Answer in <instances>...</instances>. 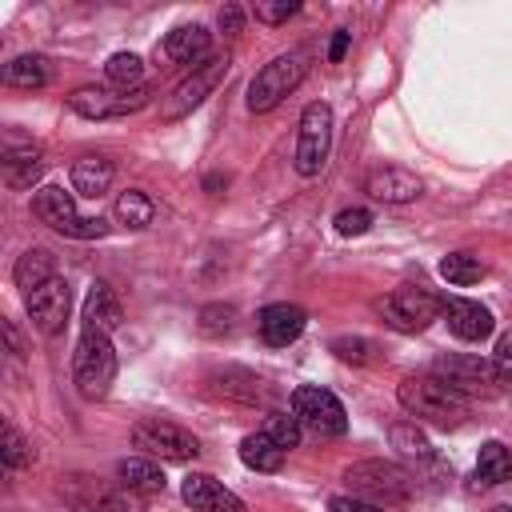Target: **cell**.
<instances>
[{
	"label": "cell",
	"mask_w": 512,
	"mask_h": 512,
	"mask_svg": "<svg viewBox=\"0 0 512 512\" xmlns=\"http://www.w3.org/2000/svg\"><path fill=\"white\" fill-rule=\"evenodd\" d=\"M396 400L412 420H424L436 428H460L468 420V396L448 388L440 376H404L396 388Z\"/></svg>",
	"instance_id": "cell-1"
},
{
	"label": "cell",
	"mask_w": 512,
	"mask_h": 512,
	"mask_svg": "<svg viewBox=\"0 0 512 512\" xmlns=\"http://www.w3.org/2000/svg\"><path fill=\"white\" fill-rule=\"evenodd\" d=\"M116 380V352L112 336L100 328H84L72 352V384L84 400H104Z\"/></svg>",
	"instance_id": "cell-2"
},
{
	"label": "cell",
	"mask_w": 512,
	"mask_h": 512,
	"mask_svg": "<svg viewBox=\"0 0 512 512\" xmlns=\"http://www.w3.org/2000/svg\"><path fill=\"white\" fill-rule=\"evenodd\" d=\"M352 496L360 500H372L380 508H392V504H404L412 492H416V476L404 468V464H392V460H360L344 472Z\"/></svg>",
	"instance_id": "cell-3"
},
{
	"label": "cell",
	"mask_w": 512,
	"mask_h": 512,
	"mask_svg": "<svg viewBox=\"0 0 512 512\" xmlns=\"http://www.w3.org/2000/svg\"><path fill=\"white\" fill-rule=\"evenodd\" d=\"M32 216H36L40 224H48L52 232L72 236V240H100V236H108V220H100V216H80L72 192L56 188V184L32 192Z\"/></svg>",
	"instance_id": "cell-4"
},
{
	"label": "cell",
	"mask_w": 512,
	"mask_h": 512,
	"mask_svg": "<svg viewBox=\"0 0 512 512\" xmlns=\"http://www.w3.org/2000/svg\"><path fill=\"white\" fill-rule=\"evenodd\" d=\"M308 72V56L296 48V52H280L272 56L248 84V112H272Z\"/></svg>",
	"instance_id": "cell-5"
},
{
	"label": "cell",
	"mask_w": 512,
	"mask_h": 512,
	"mask_svg": "<svg viewBox=\"0 0 512 512\" xmlns=\"http://www.w3.org/2000/svg\"><path fill=\"white\" fill-rule=\"evenodd\" d=\"M376 316L396 332H424L440 316V300L420 284H400L376 300Z\"/></svg>",
	"instance_id": "cell-6"
},
{
	"label": "cell",
	"mask_w": 512,
	"mask_h": 512,
	"mask_svg": "<svg viewBox=\"0 0 512 512\" xmlns=\"http://www.w3.org/2000/svg\"><path fill=\"white\" fill-rule=\"evenodd\" d=\"M228 56H208L204 64H196L164 100H160V120L164 124H176V120H184L192 108H200L204 100H208V92L228 76Z\"/></svg>",
	"instance_id": "cell-7"
},
{
	"label": "cell",
	"mask_w": 512,
	"mask_h": 512,
	"mask_svg": "<svg viewBox=\"0 0 512 512\" xmlns=\"http://www.w3.org/2000/svg\"><path fill=\"white\" fill-rule=\"evenodd\" d=\"M332 152V108L324 100H312L300 112V132H296V172L300 176H320V168L328 164Z\"/></svg>",
	"instance_id": "cell-8"
},
{
	"label": "cell",
	"mask_w": 512,
	"mask_h": 512,
	"mask_svg": "<svg viewBox=\"0 0 512 512\" xmlns=\"http://www.w3.org/2000/svg\"><path fill=\"white\" fill-rule=\"evenodd\" d=\"M132 444L148 456H160V460H172V464H184V460H196L200 456V440L172 424V420H160V416H144L132 424Z\"/></svg>",
	"instance_id": "cell-9"
},
{
	"label": "cell",
	"mask_w": 512,
	"mask_h": 512,
	"mask_svg": "<svg viewBox=\"0 0 512 512\" xmlns=\"http://www.w3.org/2000/svg\"><path fill=\"white\" fill-rule=\"evenodd\" d=\"M432 376H440L448 388H456L460 396H496L500 392V376L496 364L484 356H468V352H448L432 360Z\"/></svg>",
	"instance_id": "cell-10"
},
{
	"label": "cell",
	"mask_w": 512,
	"mask_h": 512,
	"mask_svg": "<svg viewBox=\"0 0 512 512\" xmlns=\"http://www.w3.org/2000/svg\"><path fill=\"white\" fill-rule=\"evenodd\" d=\"M292 416L300 420V428L316 432V436H344L348 432V412L336 400V392L320 388V384H300L292 392Z\"/></svg>",
	"instance_id": "cell-11"
},
{
	"label": "cell",
	"mask_w": 512,
	"mask_h": 512,
	"mask_svg": "<svg viewBox=\"0 0 512 512\" xmlns=\"http://www.w3.org/2000/svg\"><path fill=\"white\" fill-rule=\"evenodd\" d=\"M148 88L136 92H120V88H76L68 96V108L84 120H116V116H132L148 104Z\"/></svg>",
	"instance_id": "cell-12"
},
{
	"label": "cell",
	"mask_w": 512,
	"mask_h": 512,
	"mask_svg": "<svg viewBox=\"0 0 512 512\" xmlns=\"http://www.w3.org/2000/svg\"><path fill=\"white\" fill-rule=\"evenodd\" d=\"M24 308H28V316H32V324L44 332V336H56V332H64V324H68V312H72V288H68V280H48L44 288H36L32 296H24Z\"/></svg>",
	"instance_id": "cell-13"
},
{
	"label": "cell",
	"mask_w": 512,
	"mask_h": 512,
	"mask_svg": "<svg viewBox=\"0 0 512 512\" xmlns=\"http://www.w3.org/2000/svg\"><path fill=\"white\" fill-rule=\"evenodd\" d=\"M180 496H184V504H192L196 512H248L244 500H240L232 488H224L216 476H208V472L184 476Z\"/></svg>",
	"instance_id": "cell-14"
},
{
	"label": "cell",
	"mask_w": 512,
	"mask_h": 512,
	"mask_svg": "<svg viewBox=\"0 0 512 512\" xmlns=\"http://www.w3.org/2000/svg\"><path fill=\"white\" fill-rule=\"evenodd\" d=\"M364 192H368L372 200H380V204H408V200H416V196L424 192V184H420V176H416L412 168L380 164V168L364 180Z\"/></svg>",
	"instance_id": "cell-15"
},
{
	"label": "cell",
	"mask_w": 512,
	"mask_h": 512,
	"mask_svg": "<svg viewBox=\"0 0 512 512\" xmlns=\"http://www.w3.org/2000/svg\"><path fill=\"white\" fill-rule=\"evenodd\" d=\"M440 316L448 320V332L460 340H484V336H492V324H496L480 300H464V296H444Z\"/></svg>",
	"instance_id": "cell-16"
},
{
	"label": "cell",
	"mask_w": 512,
	"mask_h": 512,
	"mask_svg": "<svg viewBox=\"0 0 512 512\" xmlns=\"http://www.w3.org/2000/svg\"><path fill=\"white\" fill-rule=\"evenodd\" d=\"M304 324H308V312L300 308V304H268V308H260V316H256V328H260V336H264V344H272V348H284V344H292L300 332H304Z\"/></svg>",
	"instance_id": "cell-17"
},
{
	"label": "cell",
	"mask_w": 512,
	"mask_h": 512,
	"mask_svg": "<svg viewBox=\"0 0 512 512\" xmlns=\"http://www.w3.org/2000/svg\"><path fill=\"white\" fill-rule=\"evenodd\" d=\"M156 52L172 64H204L208 60V32L200 24H180L164 36V44Z\"/></svg>",
	"instance_id": "cell-18"
},
{
	"label": "cell",
	"mask_w": 512,
	"mask_h": 512,
	"mask_svg": "<svg viewBox=\"0 0 512 512\" xmlns=\"http://www.w3.org/2000/svg\"><path fill=\"white\" fill-rule=\"evenodd\" d=\"M124 324V304H120V296L104 284V280H96L92 288H88V296H84V328H100V332H116Z\"/></svg>",
	"instance_id": "cell-19"
},
{
	"label": "cell",
	"mask_w": 512,
	"mask_h": 512,
	"mask_svg": "<svg viewBox=\"0 0 512 512\" xmlns=\"http://www.w3.org/2000/svg\"><path fill=\"white\" fill-rule=\"evenodd\" d=\"M72 188L80 192V196H88V200H96V196H104L108 188H112V180H116V164L108 160V156H80V160H72Z\"/></svg>",
	"instance_id": "cell-20"
},
{
	"label": "cell",
	"mask_w": 512,
	"mask_h": 512,
	"mask_svg": "<svg viewBox=\"0 0 512 512\" xmlns=\"http://www.w3.org/2000/svg\"><path fill=\"white\" fill-rule=\"evenodd\" d=\"M212 388L240 404H268V384L248 368H220L212 372Z\"/></svg>",
	"instance_id": "cell-21"
},
{
	"label": "cell",
	"mask_w": 512,
	"mask_h": 512,
	"mask_svg": "<svg viewBox=\"0 0 512 512\" xmlns=\"http://www.w3.org/2000/svg\"><path fill=\"white\" fill-rule=\"evenodd\" d=\"M0 80L8 88H44V84H52V60L40 56V52H24V56L4 64Z\"/></svg>",
	"instance_id": "cell-22"
},
{
	"label": "cell",
	"mask_w": 512,
	"mask_h": 512,
	"mask_svg": "<svg viewBox=\"0 0 512 512\" xmlns=\"http://www.w3.org/2000/svg\"><path fill=\"white\" fill-rule=\"evenodd\" d=\"M12 280H16V288H24V296H32V292L44 288L48 280H56V256H52L48 248H28V252L16 260Z\"/></svg>",
	"instance_id": "cell-23"
},
{
	"label": "cell",
	"mask_w": 512,
	"mask_h": 512,
	"mask_svg": "<svg viewBox=\"0 0 512 512\" xmlns=\"http://www.w3.org/2000/svg\"><path fill=\"white\" fill-rule=\"evenodd\" d=\"M116 476H120V484L128 488V492H140V496H156V492H164V472H160V464H152L148 456H128V460H120L116 464Z\"/></svg>",
	"instance_id": "cell-24"
},
{
	"label": "cell",
	"mask_w": 512,
	"mask_h": 512,
	"mask_svg": "<svg viewBox=\"0 0 512 512\" xmlns=\"http://www.w3.org/2000/svg\"><path fill=\"white\" fill-rule=\"evenodd\" d=\"M284 456H288V452H284L272 436H264V432H248V436L240 440V460H244L252 472H280Z\"/></svg>",
	"instance_id": "cell-25"
},
{
	"label": "cell",
	"mask_w": 512,
	"mask_h": 512,
	"mask_svg": "<svg viewBox=\"0 0 512 512\" xmlns=\"http://www.w3.org/2000/svg\"><path fill=\"white\" fill-rule=\"evenodd\" d=\"M508 480H512V452H508L500 440L480 444V456H476V484L492 488V484H508Z\"/></svg>",
	"instance_id": "cell-26"
},
{
	"label": "cell",
	"mask_w": 512,
	"mask_h": 512,
	"mask_svg": "<svg viewBox=\"0 0 512 512\" xmlns=\"http://www.w3.org/2000/svg\"><path fill=\"white\" fill-rule=\"evenodd\" d=\"M44 172V156L36 148H8L4 152V180L8 188H32Z\"/></svg>",
	"instance_id": "cell-27"
},
{
	"label": "cell",
	"mask_w": 512,
	"mask_h": 512,
	"mask_svg": "<svg viewBox=\"0 0 512 512\" xmlns=\"http://www.w3.org/2000/svg\"><path fill=\"white\" fill-rule=\"evenodd\" d=\"M388 440H392V448H396L400 456H408V460H416V464H436V452H432L428 436L416 428V420L392 424V428H388Z\"/></svg>",
	"instance_id": "cell-28"
},
{
	"label": "cell",
	"mask_w": 512,
	"mask_h": 512,
	"mask_svg": "<svg viewBox=\"0 0 512 512\" xmlns=\"http://www.w3.org/2000/svg\"><path fill=\"white\" fill-rule=\"evenodd\" d=\"M104 80H108V88L136 92V88H144V60L136 52H116L104 64Z\"/></svg>",
	"instance_id": "cell-29"
},
{
	"label": "cell",
	"mask_w": 512,
	"mask_h": 512,
	"mask_svg": "<svg viewBox=\"0 0 512 512\" xmlns=\"http://www.w3.org/2000/svg\"><path fill=\"white\" fill-rule=\"evenodd\" d=\"M152 216H156V204H152L140 188H128V192L116 196V220H120L124 228H148Z\"/></svg>",
	"instance_id": "cell-30"
},
{
	"label": "cell",
	"mask_w": 512,
	"mask_h": 512,
	"mask_svg": "<svg viewBox=\"0 0 512 512\" xmlns=\"http://www.w3.org/2000/svg\"><path fill=\"white\" fill-rule=\"evenodd\" d=\"M440 276H444L448 284H456V288H468V284H476V280L484 276V264H480L476 256H468V252H448V256L440 260Z\"/></svg>",
	"instance_id": "cell-31"
},
{
	"label": "cell",
	"mask_w": 512,
	"mask_h": 512,
	"mask_svg": "<svg viewBox=\"0 0 512 512\" xmlns=\"http://www.w3.org/2000/svg\"><path fill=\"white\" fill-rule=\"evenodd\" d=\"M264 436H272L284 452H292V448H300V436H304V428H300V420L296 416H288V412H268L264 416V428H260Z\"/></svg>",
	"instance_id": "cell-32"
},
{
	"label": "cell",
	"mask_w": 512,
	"mask_h": 512,
	"mask_svg": "<svg viewBox=\"0 0 512 512\" xmlns=\"http://www.w3.org/2000/svg\"><path fill=\"white\" fill-rule=\"evenodd\" d=\"M236 316H240L236 304H204L196 328H200V336H224L236 328Z\"/></svg>",
	"instance_id": "cell-33"
},
{
	"label": "cell",
	"mask_w": 512,
	"mask_h": 512,
	"mask_svg": "<svg viewBox=\"0 0 512 512\" xmlns=\"http://www.w3.org/2000/svg\"><path fill=\"white\" fill-rule=\"evenodd\" d=\"M0 460H4V468H24V464L36 460L32 444H28L12 424H4V436H0Z\"/></svg>",
	"instance_id": "cell-34"
},
{
	"label": "cell",
	"mask_w": 512,
	"mask_h": 512,
	"mask_svg": "<svg viewBox=\"0 0 512 512\" xmlns=\"http://www.w3.org/2000/svg\"><path fill=\"white\" fill-rule=\"evenodd\" d=\"M328 348H332L344 364H372L376 352H380V348H376L372 340H364V336H336Z\"/></svg>",
	"instance_id": "cell-35"
},
{
	"label": "cell",
	"mask_w": 512,
	"mask_h": 512,
	"mask_svg": "<svg viewBox=\"0 0 512 512\" xmlns=\"http://www.w3.org/2000/svg\"><path fill=\"white\" fill-rule=\"evenodd\" d=\"M332 224H336L340 236H364L372 228V212L368 208H344V212H336Z\"/></svg>",
	"instance_id": "cell-36"
},
{
	"label": "cell",
	"mask_w": 512,
	"mask_h": 512,
	"mask_svg": "<svg viewBox=\"0 0 512 512\" xmlns=\"http://www.w3.org/2000/svg\"><path fill=\"white\" fill-rule=\"evenodd\" d=\"M252 12H256L260 24H284L288 16L300 12V4H296V0H276V4H256Z\"/></svg>",
	"instance_id": "cell-37"
},
{
	"label": "cell",
	"mask_w": 512,
	"mask_h": 512,
	"mask_svg": "<svg viewBox=\"0 0 512 512\" xmlns=\"http://www.w3.org/2000/svg\"><path fill=\"white\" fill-rule=\"evenodd\" d=\"M492 364H496V376H500V384H512V332H504V336L496 340Z\"/></svg>",
	"instance_id": "cell-38"
},
{
	"label": "cell",
	"mask_w": 512,
	"mask_h": 512,
	"mask_svg": "<svg viewBox=\"0 0 512 512\" xmlns=\"http://www.w3.org/2000/svg\"><path fill=\"white\" fill-rule=\"evenodd\" d=\"M328 512H384V508L372 504V500H360V496H332Z\"/></svg>",
	"instance_id": "cell-39"
},
{
	"label": "cell",
	"mask_w": 512,
	"mask_h": 512,
	"mask_svg": "<svg viewBox=\"0 0 512 512\" xmlns=\"http://www.w3.org/2000/svg\"><path fill=\"white\" fill-rule=\"evenodd\" d=\"M220 28H224V36H240L244 32V8L240 4H224L220 8Z\"/></svg>",
	"instance_id": "cell-40"
},
{
	"label": "cell",
	"mask_w": 512,
	"mask_h": 512,
	"mask_svg": "<svg viewBox=\"0 0 512 512\" xmlns=\"http://www.w3.org/2000/svg\"><path fill=\"white\" fill-rule=\"evenodd\" d=\"M0 332H4V340H8V352H12L16 360H20V356H24L28 348H24V336L16 332V324H12V320H0Z\"/></svg>",
	"instance_id": "cell-41"
},
{
	"label": "cell",
	"mask_w": 512,
	"mask_h": 512,
	"mask_svg": "<svg viewBox=\"0 0 512 512\" xmlns=\"http://www.w3.org/2000/svg\"><path fill=\"white\" fill-rule=\"evenodd\" d=\"M348 44H352V32H348V28H336V36H332V48H328V60H332V64H336V60H344Z\"/></svg>",
	"instance_id": "cell-42"
},
{
	"label": "cell",
	"mask_w": 512,
	"mask_h": 512,
	"mask_svg": "<svg viewBox=\"0 0 512 512\" xmlns=\"http://www.w3.org/2000/svg\"><path fill=\"white\" fill-rule=\"evenodd\" d=\"M492 512H512V504H496V508H492Z\"/></svg>",
	"instance_id": "cell-43"
}]
</instances>
